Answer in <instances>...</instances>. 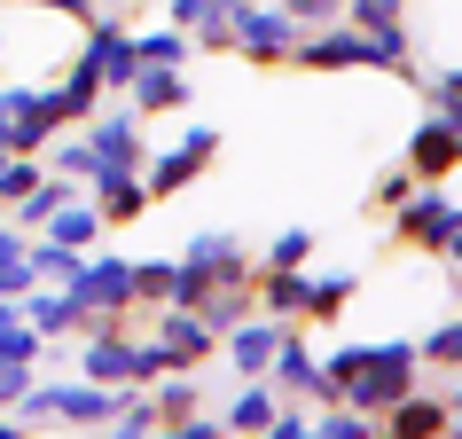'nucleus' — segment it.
Wrapping results in <instances>:
<instances>
[{"mask_svg":"<svg viewBox=\"0 0 462 439\" xmlns=\"http://www.w3.org/2000/svg\"><path fill=\"white\" fill-rule=\"evenodd\" d=\"M32 377H40V361H0V408H16L32 392Z\"/></svg>","mask_w":462,"mask_h":439,"instance_id":"obj_36","label":"nucleus"},{"mask_svg":"<svg viewBox=\"0 0 462 439\" xmlns=\"http://www.w3.org/2000/svg\"><path fill=\"white\" fill-rule=\"evenodd\" d=\"M40 275H32V228L0 220V298H24Z\"/></svg>","mask_w":462,"mask_h":439,"instance_id":"obj_26","label":"nucleus"},{"mask_svg":"<svg viewBox=\"0 0 462 439\" xmlns=\"http://www.w3.org/2000/svg\"><path fill=\"white\" fill-rule=\"evenodd\" d=\"M110 408H118V385H95V377H32V392L16 400L24 424H71V432H110Z\"/></svg>","mask_w":462,"mask_h":439,"instance_id":"obj_2","label":"nucleus"},{"mask_svg":"<svg viewBox=\"0 0 462 439\" xmlns=\"http://www.w3.org/2000/svg\"><path fill=\"white\" fill-rule=\"evenodd\" d=\"M189 55H196V40L180 24H165V32H134V63H180L189 71Z\"/></svg>","mask_w":462,"mask_h":439,"instance_id":"obj_28","label":"nucleus"},{"mask_svg":"<svg viewBox=\"0 0 462 439\" xmlns=\"http://www.w3.org/2000/svg\"><path fill=\"white\" fill-rule=\"evenodd\" d=\"M415 385H423V353H415V338L353 345V377H345V400H353L361 416H376V424H384V408H400Z\"/></svg>","mask_w":462,"mask_h":439,"instance_id":"obj_1","label":"nucleus"},{"mask_svg":"<svg viewBox=\"0 0 462 439\" xmlns=\"http://www.w3.org/2000/svg\"><path fill=\"white\" fill-rule=\"evenodd\" d=\"M384 439H447V392L415 385L400 408H384Z\"/></svg>","mask_w":462,"mask_h":439,"instance_id":"obj_22","label":"nucleus"},{"mask_svg":"<svg viewBox=\"0 0 462 439\" xmlns=\"http://www.w3.org/2000/svg\"><path fill=\"white\" fill-rule=\"evenodd\" d=\"M439 259H447V275H455V283H462V228H455V244L439 251Z\"/></svg>","mask_w":462,"mask_h":439,"instance_id":"obj_41","label":"nucleus"},{"mask_svg":"<svg viewBox=\"0 0 462 439\" xmlns=\"http://www.w3.org/2000/svg\"><path fill=\"white\" fill-rule=\"evenodd\" d=\"M63 291H71L87 314H102V322H134V306H142V298H134V259H118V251H102V244L79 259V275Z\"/></svg>","mask_w":462,"mask_h":439,"instance_id":"obj_5","label":"nucleus"},{"mask_svg":"<svg viewBox=\"0 0 462 439\" xmlns=\"http://www.w3.org/2000/svg\"><path fill=\"white\" fill-rule=\"evenodd\" d=\"M274 408H282V392H274L267 377H236V400L219 408V424H227V439H259Z\"/></svg>","mask_w":462,"mask_h":439,"instance_id":"obj_21","label":"nucleus"},{"mask_svg":"<svg viewBox=\"0 0 462 439\" xmlns=\"http://www.w3.org/2000/svg\"><path fill=\"white\" fill-rule=\"evenodd\" d=\"M345 24H361L376 48L392 55V71L415 79V32H408V0H345Z\"/></svg>","mask_w":462,"mask_h":439,"instance_id":"obj_9","label":"nucleus"},{"mask_svg":"<svg viewBox=\"0 0 462 439\" xmlns=\"http://www.w3.org/2000/svg\"><path fill=\"white\" fill-rule=\"evenodd\" d=\"M79 189H87V181H71V173H55V165H48V173H40V189H32L24 204H16V212H0V220H16V228H48V220L63 212V204H71Z\"/></svg>","mask_w":462,"mask_h":439,"instance_id":"obj_25","label":"nucleus"},{"mask_svg":"<svg viewBox=\"0 0 462 439\" xmlns=\"http://www.w3.org/2000/svg\"><path fill=\"white\" fill-rule=\"evenodd\" d=\"M298 40H306V24H298L282 0H251L244 16H236V55L244 63H291Z\"/></svg>","mask_w":462,"mask_h":439,"instance_id":"obj_8","label":"nucleus"},{"mask_svg":"<svg viewBox=\"0 0 462 439\" xmlns=\"http://www.w3.org/2000/svg\"><path fill=\"white\" fill-rule=\"evenodd\" d=\"M95 8H118V0H87V16H95Z\"/></svg>","mask_w":462,"mask_h":439,"instance_id":"obj_43","label":"nucleus"},{"mask_svg":"<svg viewBox=\"0 0 462 439\" xmlns=\"http://www.w3.org/2000/svg\"><path fill=\"white\" fill-rule=\"evenodd\" d=\"M291 338V322H274V314H244L227 338H219V353L236 361V377H267V361H274V345Z\"/></svg>","mask_w":462,"mask_h":439,"instance_id":"obj_16","label":"nucleus"},{"mask_svg":"<svg viewBox=\"0 0 462 439\" xmlns=\"http://www.w3.org/2000/svg\"><path fill=\"white\" fill-rule=\"evenodd\" d=\"M134 298L142 306H165L172 298V259H134Z\"/></svg>","mask_w":462,"mask_h":439,"instance_id":"obj_33","label":"nucleus"},{"mask_svg":"<svg viewBox=\"0 0 462 439\" xmlns=\"http://www.w3.org/2000/svg\"><path fill=\"white\" fill-rule=\"evenodd\" d=\"M400 165L415 173V181H447V173H462V126L439 118V110H423L408 134V149H400Z\"/></svg>","mask_w":462,"mask_h":439,"instance_id":"obj_10","label":"nucleus"},{"mask_svg":"<svg viewBox=\"0 0 462 439\" xmlns=\"http://www.w3.org/2000/svg\"><path fill=\"white\" fill-rule=\"evenodd\" d=\"M172 8V24L189 32L196 48H212V55H236V16H244L251 0H165Z\"/></svg>","mask_w":462,"mask_h":439,"instance_id":"obj_15","label":"nucleus"},{"mask_svg":"<svg viewBox=\"0 0 462 439\" xmlns=\"http://www.w3.org/2000/svg\"><path fill=\"white\" fill-rule=\"evenodd\" d=\"M118 102H134L142 118H165V110H189L196 87H189V71H180V63H134V79L118 87Z\"/></svg>","mask_w":462,"mask_h":439,"instance_id":"obj_14","label":"nucleus"},{"mask_svg":"<svg viewBox=\"0 0 462 439\" xmlns=\"http://www.w3.org/2000/svg\"><path fill=\"white\" fill-rule=\"evenodd\" d=\"M32 8H55V16H79L87 24V0H32Z\"/></svg>","mask_w":462,"mask_h":439,"instance_id":"obj_40","label":"nucleus"},{"mask_svg":"<svg viewBox=\"0 0 462 439\" xmlns=\"http://www.w3.org/2000/svg\"><path fill=\"white\" fill-rule=\"evenodd\" d=\"M165 439H227V424H219V416H180V424H165Z\"/></svg>","mask_w":462,"mask_h":439,"instance_id":"obj_37","label":"nucleus"},{"mask_svg":"<svg viewBox=\"0 0 462 439\" xmlns=\"http://www.w3.org/2000/svg\"><path fill=\"white\" fill-rule=\"evenodd\" d=\"M149 338L165 345L172 369H204V361L219 353V330L196 314V306H157V330H149Z\"/></svg>","mask_w":462,"mask_h":439,"instance_id":"obj_13","label":"nucleus"},{"mask_svg":"<svg viewBox=\"0 0 462 439\" xmlns=\"http://www.w3.org/2000/svg\"><path fill=\"white\" fill-rule=\"evenodd\" d=\"M298 71H392V55L376 48V40H368L361 24H314L306 32V40H298V55H291Z\"/></svg>","mask_w":462,"mask_h":439,"instance_id":"obj_7","label":"nucleus"},{"mask_svg":"<svg viewBox=\"0 0 462 439\" xmlns=\"http://www.w3.org/2000/svg\"><path fill=\"white\" fill-rule=\"evenodd\" d=\"M87 196H95V212L102 228H134V220L157 212V196H149L142 173H102V181H87Z\"/></svg>","mask_w":462,"mask_h":439,"instance_id":"obj_17","label":"nucleus"},{"mask_svg":"<svg viewBox=\"0 0 462 439\" xmlns=\"http://www.w3.org/2000/svg\"><path fill=\"white\" fill-rule=\"evenodd\" d=\"M408 189H415V173H408V165H384L376 181H368V204H376V212H392V204H400Z\"/></svg>","mask_w":462,"mask_h":439,"instance_id":"obj_35","label":"nucleus"},{"mask_svg":"<svg viewBox=\"0 0 462 439\" xmlns=\"http://www.w3.org/2000/svg\"><path fill=\"white\" fill-rule=\"evenodd\" d=\"M24 432H32L24 416H0V439H24Z\"/></svg>","mask_w":462,"mask_h":439,"instance_id":"obj_42","label":"nucleus"},{"mask_svg":"<svg viewBox=\"0 0 462 439\" xmlns=\"http://www.w3.org/2000/svg\"><path fill=\"white\" fill-rule=\"evenodd\" d=\"M48 102H55V118H63V126H87V118L102 110V102H110V87H102V71H95V63H79V55H71V71H63V79L48 87Z\"/></svg>","mask_w":462,"mask_h":439,"instance_id":"obj_20","label":"nucleus"},{"mask_svg":"<svg viewBox=\"0 0 462 439\" xmlns=\"http://www.w3.org/2000/svg\"><path fill=\"white\" fill-rule=\"evenodd\" d=\"M306 259H314V228H282L259 267H306Z\"/></svg>","mask_w":462,"mask_h":439,"instance_id":"obj_34","label":"nucleus"},{"mask_svg":"<svg viewBox=\"0 0 462 439\" xmlns=\"http://www.w3.org/2000/svg\"><path fill=\"white\" fill-rule=\"evenodd\" d=\"M353 291H361V275H353V267H314V259H306V322L345 314V306H353Z\"/></svg>","mask_w":462,"mask_h":439,"instance_id":"obj_23","label":"nucleus"},{"mask_svg":"<svg viewBox=\"0 0 462 439\" xmlns=\"http://www.w3.org/2000/svg\"><path fill=\"white\" fill-rule=\"evenodd\" d=\"M423 79V110H439V118L462 126V63H447V71H415Z\"/></svg>","mask_w":462,"mask_h":439,"instance_id":"obj_30","label":"nucleus"},{"mask_svg":"<svg viewBox=\"0 0 462 439\" xmlns=\"http://www.w3.org/2000/svg\"><path fill=\"white\" fill-rule=\"evenodd\" d=\"M415 353H423V369H462V314H447L439 330H423Z\"/></svg>","mask_w":462,"mask_h":439,"instance_id":"obj_29","label":"nucleus"},{"mask_svg":"<svg viewBox=\"0 0 462 439\" xmlns=\"http://www.w3.org/2000/svg\"><path fill=\"white\" fill-rule=\"evenodd\" d=\"M79 259H87V251L55 244V236H32V275H40V283H71V275H79Z\"/></svg>","mask_w":462,"mask_h":439,"instance_id":"obj_31","label":"nucleus"},{"mask_svg":"<svg viewBox=\"0 0 462 439\" xmlns=\"http://www.w3.org/2000/svg\"><path fill=\"white\" fill-rule=\"evenodd\" d=\"M447 432H462V369H455V385H447Z\"/></svg>","mask_w":462,"mask_h":439,"instance_id":"obj_39","label":"nucleus"},{"mask_svg":"<svg viewBox=\"0 0 462 439\" xmlns=\"http://www.w3.org/2000/svg\"><path fill=\"white\" fill-rule=\"evenodd\" d=\"M110 439H157V400H149V385H118Z\"/></svg>","mask_w":462,"mask_h":439,"instance_id":"obj_27","label":"nucleus"},{"mask_svg":"<svg viewBox=\"0 0 462 439\" xmlns=\"http://www.w3.org/2000/svg\"><path fill=\"white\" fill-rule=\"evenodd\" d=\"M267 385L282 392V400H314V408H329V385H321V361H314V345H306V322H291V338L274 345Z\"/></svg>","mask_w":462,"mask_h":439,"instance_id":"obj_12","label":"nucleus"},{"mask_svg":"<svg viewBox=\"0 0 462 439\" xmlns=\"http://www.w3.org/2000/svg\"><path fill=\"white\" fill-rule=\"evenodd\" d=\"M455 228H462V204L439 189V181H415V189L392 204V244L423 251V259H439V251L455 244Z\"/></svg>","mask_w":462,"mask_h":439,"instance_id":"obj_3","label":"nucleus"},{"mask_svg":"<svg viewBox=\"0 0 462 439\" xmlns=\"http://www.w3.org/2000/svg\"><path fill=\"white\" fill-rule=\"evenodd\" d=\"M40 173H48V157H8V165H0V212H16V204L40 189Z\"/></svg>","mask_w":462,"mask_h":439,"instance_id":"obj_32","label":"nucleus"},{"mask_svg":"<svg viewBox=\"0 0 462 439\" xmlns=\"http://www.w3.org/2000/svg\"><path fill=\"white\" fill-rule=\"evenodd\" d=\"M212 157H219V126H180V142L172 149H149V165H142V181H149V196L165 204V196H180V189H196L204 173H212Z\"/></svg>","mask_w":462,"mask_h":439,"instance_id":"obj_6","label":"nucleus"},{"mask_svg":"<svg viewBox=\"0 0 462 439\" xmlns=\"http://www.w3.org/2000/svg\"><path fill=\"white\" fill-rule=\"evenodd\" d=\"M180 259H196V267H212L219 283H251V251L236 228H196L189 244H180Z\"/></svg>","mask_w":462,"mask_h":439,"instance_id":"obj_18","label":"nucleus"},{"mask_svg":"<svg viewBox=\"0 0 462 439\" xmlns=\"http://www.w3.org/2000/svg\"><path fill=\"white\" fill-rule=\"evenodd\" d=\"M79 63H95L110 95L134 79V24H125L118 8H95V16H87V48H79Z\"/></svg>","mask_w":462,"mask_h":439,"instance_id":"obj_11","label":"nucleus"},{"mask_svg":"<svg viewBox=\"0 0 462 439\" xmlns=\"http://www.w3.org/2000/svg\"><path fill=\"white\" fill-rule=\"evenodd\" d=\"M282 8H291L306 32H314V24H337V16H345V0H282Z\"/></svg>","mask_w":462,"mask_h":439,"instance_id":"obj_38","label":"nucleus"},{"mask_svg":"<svg viewBox=\"0 0 462 439\" xmlns=\"http://www.w3.org/2000/svg\"><path fill=\"white\" fill-rule=\"evenodd\" d=\"M55 134H63V118H55L48 87H16V126H8V149H16V157H40Z\"/></svg>","mask_w":462,"mask_h":439,"instance_id":"obj_19","label":"nucleus"},{"mask_svg":"<svg viewBox=\"0 0 462 439\" xmlns=\"http://www.w3.org/2000/svg\"><path fill=\"white\" fill-rule=\"evenodd\" d=\"M79 134H87V149H95V181L102 173H142L149 165V134H142V110H134V102H102L95 118L79 126Z\"/></svg>","mask_w":462,"mask_h":439,"instance_id":"obj_4","label":"nucleus"},{"mask_svg":"<svg viewBox=\"0 0 462 439\" xmlns=\"http://www.w3.org/2000/svg\"><path fill=\"white\" fill-rule=\"evenodd\" d=\"M32 236H55V244H71V251H95L102 236H110V228H102V212H95V196L79 189L71 204H63V212H55L48 228H32Z\"/></svg>","mask_w":462,"mask_h":439,"instance_id":"obj_24","label":"nucleus"}]
</instances>
